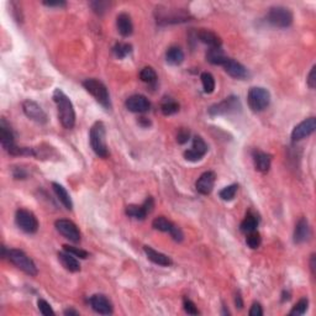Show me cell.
<instances>
[{"mask_svg":"<svg viewBox=\"0 0 316 316\" xmlns=\"http://www.w3.org/2000/svg\"><path fill=\"white\" fill-rule=\"evenodd\" d=\"M54 100L58 110V118L62 126L67 130L73 128L76 125V112L72 102L60 88L54 89Z\"/></svg>","mask_w":316,"mask_h":316,"instance_id":"cell-1","label":"cell"},{"mask_svg":"<svg viewBox=\"0 0 316 316\" xmlns=\"http://www.w3.org/2000/svg\"><path fill=\"white\" fill-rule=\"evenodd\" d=\"M89 140H90V146L93 148L94 154L98 157L106 158L109 156V150L106 144V130L102 121H96L90 128L89 132Z\"/></svg>","mask_w":316,"mask_h":316,"instance_id":"cell-2","label":"cell"},{"mask_svg":"<svg viewBox=\"0 0 316 316\" xmlns=\"http://www.w3.org/2000/svg\"><path fill=\"white\" fill-rule=\"evenodd\" d=\"M6 258L12 263L14 266H16L19 270H22L24 273L28 274L30 276H38V270L36 267L35 262L31 260L28 254L24 251L18 248H10L6 251Z\"/></svg>","mask_w":316,"mask_h":316,"instance_id":"cell-3","label":"cell"},{"mask_svg":"<svg viewBox=\"0 0 316 316\" xmlns=\"http://www.w3.org/2000/svg\"><path fill=\"white\" fill-rule=\"evenodd\" d=\"M83 86L88 93L96 98L99 104H102L105 109H110L112 108V102H110L109 92H108L106 86L102 83V80L96 78H89L83 82Z\"/></svg>","mask_w":316,"mask_h":316,"instance_id":"cell-4","label":"cell"},{"mask_svg":"<svg viewBox=\"0 0 316 316\" xmlns=\"http://www.w3.org/2000/svg\"><path fill=\"white\" fill-rule=\"evenodd\" d=\"M293 12L290 9L282 5L272 6L267 12V21L278 28H286L293 24Z\"/></svg>","mask_w":316,"mask_h":316,"instance_id":"cell-5","label":"cell"},{"mask_svg":"<svg viewBox=\"0 0 316 316\" xmlns=\"http://www.w3.org/2000/svg\"><path fill=\"white\" fill-rule=\"evenodd\" d=\"M247 102L254 112H260L270 104V93L262 86H254L247 94Z\"/></svg>","mask_w":316,"mask_h":316,"instance_id":"cell-6","label":"cell"},{"mask_svg":"<svg viewBox=\"0 0 316 316\" xmlns=\"http://www.w3.org/2000/svg\"><path fill=\"white\" fill-rule=\"evenodd\" d=\"M242 105L240 102L238 96H230L228 98H225L222 102H216V104L212 105L208 110L209 115L212 116H221V115H231V114H237V112H241Z\"/></svg>","mask_w":316,"mask_h":316,"instance_id":"cell-7","label":"cell"},{"mask_svg":"<svg viewBox=\"0 0 316 316\" xmlns=\"http://www.w3.org/2000/svg\"><path fill=\"white\" fill-rule=\"evenodd\" d=\"M15 224L26 234H35L38 230V221L32 212L19 209L15 214Z\"/></svg>","mask_w":316,"mask_h":316,"instance_id":"cell-8","label":"cell"},{"mask_svg":"<svg viewBox=\"0 0 316 316\" xmlns=\"http://www.w3.org/2000/svg\"><path fill=\"white\" fill-rule=\"evenodd\" d=\"M152 228H154V230L162 231V232H168L172 236V238L177 242H182L184 238V235L183 232H182L180 228L164 216H158L154 218V220L152 221Z\"/></svg>","mask_w":316,"mask_h":316,"instance_id":"cell-9","label":"cell"},{"mask_svg":"<svg viewBox=\"0 0 316 316\" xmlns=\"http://www.w3.org/2000/svg\"><path fill=\"white\" fill-rule=\"evenodd\" d=\"M157 12V24H160V25L186 22L192 18L189 12H183V10H160Z\"/></svg>","mask_w":316,"mask_h":316,"instance_id":"cell-10","label":"cell"},{"mask_svg":"<svg viewBox=\"0 0 316 316\" xmlns=\"http://www.w3.org/2000/svg\"><path fill=\"white\" fill-rule=\"evenodd\" d=\"M54 226L60 235L70 241L74 242V244L80 241V231L73 221L67 220V218H60L54 222Z\"/></svg>","mask_w":316,"mask_h":316,"instance_id":"cell-11","label":"cell"},{"mask_svg":"<svg viewBox=\"0 0 316 316\" xmlns=\"http://www.w3.org/2000/svg\"><path fill=\"white\" fill-rule=\"evenodd\" d=\"M154 198L148 196L141 205H128L126 206V215L130 218H136V220H144L147 215L154 210Z\"/></svg>","mask_w":316,"mask_h":316,"instance_id":"cell-12","label":"cell"},{"mask_svg":"<svg viewBox=\"0 0 316 316\" xmlns=\"http://www.w3.org/2000/svg\"><path fill=\"white\" fill-rule=\"evenodd\" d=\"M22 110L24 114H25L28 118H31L32 121H35V122L44 125V124H46L47 121H48L46 112H44V109L40 106L38 102H34V100H25V102H22Z\"/></svg>","mask_w":316,"mask_h":316,"instance_id":"cell-13","label":"cell"},{"mask_svg":"<svg viewBox=\"0 0 316 316\" xmlns=\"http://www.w3.org/2000/svg\"><path fill=\"white\" fill-rule=\"evenodd\" d=\"M208 147L206 142L204 141L200 136H196L193 138V144H192V148L186 150L184 152V158L189 162H198V160H202L205 154H208Z\"/></svg>","mask_w":316,"mask_h":316,"instance_id":"cell-14","label":"cell"},{"mask_svg":"<svg viewBox=\"0 0 316 316\" xmlns=\"http://www.w3.org/2000/svg\"><path fill=\"white\" fill-rule=\"evenodd\" d=\"M315 130H316V118H305L304 121L298 124L296 128H294L293 132H292V141L293 142L302 141V140L306 138L308 136L314 134Z\"/></svg>","mask_w":316,"mask_h":316,"instance_id":"cell-15","label":"cell"},{"mask_svg":"<svg viewBox=\"0 0 316 316\" xmlns=\"http://www.w3.org/2000/svg\"><path fill=\"white\" fill-rule=\"evenodd\" d=\"M125 106L128 112H136V114H142V112H148L151 108V102L144 96L141 94H135L126 99Z\"/></svg>","mask_w":316,"mask_h":316,"instance_id":"cell-16","label":"cell"},{"mask_svg":"<svg viewBox=\"0 0 316 316\" xmlns=\"http://www.w3.org/2000/svg\"><path fill=\"white\" fill-rule=\"evenodd\" d=\"M215 180H216V176L212 170H208L204 172L199 178H198L196 183V188L198 193H200L202 196H209L212 192L215 186Z\"/></svg>","mask_w":316,"mask_h":316,"instance_id":"cell-17","label":"cell"},{"mask_svg":"<svg viewBox=\"0 0 316 316\" xmlns=\"http://www.w3.org/2000/svg\"><path fill=\"white\" fill-rule=\"evenodd\" d=\"M92 309L100 315H112L114 309H112V304L110 300L102 294H96L89 299Z\"/></svg>","mask_w":316,"mask_h":316,"instance_id":"cell-18","label":"cell"},{"mask_svg":"<svg viewBox=\"0 0 316 316\" xmlns=\"http://www.w3.org/2000/svg\"><path fill=\"white\" fill-rule=\"evenodd\" d=\"M222 67L224 70H225V72L228 73V76H231L232 78L244 79L248 77V70H247V68L244 67V64H241V63L232 58H228V60H225Z\"/></svg>","mask_w":316,"mask_h":316,"instance_id":"cell-19","label":"cell"},{"mask_svg":"<svg viewBox=\"0 0 316 316\" xmlns=\"http://www.w3.org/2000/svg\"><path fill=\"white\" fill-rule=\"evenodd\" d=\"M310 236H312V228H310L309 221L305 218H302L298 221L296 228H294V242L296 244H302L309 241Z\"/></svg>","mask_w":316,"mask_h":316,"instance_id":"cell-20","label":"cell"},{"mask_svg":"<svg viewBox=\"0 0 316 316\" xmlns=\"http://www.w3.org/2000/svg\"><path fill=\"white\" fill-rule=\"evenodd\" d=\"M252 158H254V167L258 172L267 173L270 168V163H272V156L266 152L260 151V150H254L252 152Z\"/></svg>","mask_w":316,"mask_h":316,"instance_id":"cell-21","label":"cell"},{"mask_svg":"<svg viewBox=\"0 0 316 316\" xmlns=\"http://www.w3.org/2000/svg\"><path fill=\"white\" fill-rule=\"evenodd\" d=\"M144 251L146 254L147 258H148L151 262H154V264L162 266V267H170L173 264V260H170V257H168L167 254H162V252H158L154 248L150 246H144Z\"/></svg>","mask_w":316,"mask_h":316,"instance_id":"cell-22","label":"cell"},{"mask_svg":"<svg viewBox=\"0 0 316 316\" xmlns=\"http://www.w3.org/2000/svg\"><path fill=\"white\" fill-rule=\"evenodd\" d=\"M0 142H2V148L6 152H9L15 146L14 134L4 118L2 120V125H0Z\"/></svg>","mask_w":316,"mask_h":316,"instance_id":"cell-23","label":"cell"},{"mask_svg":"<svg viewBox=\"0 0 316 316\" xmlns=\"http://www.w3.org/2000/svg\"><path fill=\"white\" fill-rule=\"evenodd\" d=\"M116 26L118 34L121 36H124V38H128V36L132 35L134 24L132 20H131V16L128 12H121V14L118 15Z\"/></svg>","mask_w":316,"mask_h":316,"instance_id":"cell-24","label":"cell"},{"mask_svg":"<svg viewBox=\"0 0 316 316\" xmlns=\"http://www.w3.org/2000/svg\"><path fill=\"white\" fill-rule=\"evenodd\" d=\"M196 38H199L200 42L209 46L210 48H216V47H221V44H222L220 36H218L212 31L206 30V28H200L196 34Z\"/></svg>","mask_w":316,"mask_h":316,"instance_id":"cell-25","label":"cell"},{"mask_svg":"<svg viewBox=\"0 0 316 316\" xmlns=\"http://www.w3.org/2000/svg\"><path fill=\"white\" fill-rule=\"evenodd\" d=\"M58 260H60V262L62 263L63 267H64L67 270H70V272L76 273L80 270V264H79L78 260L73 256V254H68V252H66V251L60 252Z\"/></svg>","mask_w":316,"mask_h":316,"instance_id":"cell-26","label":"cell"},{"mask_svg":"<svg viewBox=\"0 0 316 316\" xmlns=\"http://www.w3.org/2000/svg\"><path fill=\"white\" fill-rule=\"evenodd\" d=\"M52 189H54V194L58 198V200L62 202L63 206L67 210H72L73 209V202L72 199H70V196L68 194V192L66 190V188L63 186H60V183H52Z\"/></svg>","mask_w":316,"mask_h":316,"instance_id":"cell-27","label":"cell"},{"mask_svg":"<svg viewBox=\"0 0 316 316\" xmlns=\"http://www.w3.org/2000/svg\"><path fill=\"white\" fill-rule=\"evenodd\" d=\"M258 224H260V218H258L257 215H254V212H250L248 214L246 215V218H244L241 225H240V230L247 235V234L254 232V231L257 230Z\"/></svg>","mask_w":316,"mask_h":316,"instance_id":"cell-28","label":"cell"},{"mask_svg":"<svg viewBox=\"0 0 316 316\" xmlns=\"http://www.w3.org/2000/svg\"><path fill=\"white\" fill-rule=\"evenodd\" d=\"M166 60L172 66H179L184 60V52L182 51L180 47L172 46L166 52Z\"/></svg>","mask_w":316,"mask_h":316,"instance_id":"cell-29","label":"cell"},{"mask_svg":"<svg viewBox=\"0 0 316 316\" xmlns=\"http://www.w3.org/2000/svg\"><path fill=\"white\" fill-rule=\"evenodd\" d=\"M228 57L225 56V52L222 51L221 47L216 48H209L206 52V60L214 66H222Z\"/></svg>","mask_w":316,"mask_h":316,"instance_id":"cell-30","label":"cell"},{"mask_svg":"<svg viewBox=\"0 0 316 316\" xmlns=\"http://www.w3.org/2000/svg\"><path fill=\"white\" fill-rule=\"evenodd\" d=\"M160 112L166 116H170V115H173L179 112V104L176 100L166 98L160 104Z\"/></svg>","mask_w":316,"mask_h":316,"instance_id":"cell-31","label":"cell"},{"mask_svg":"<svg viewBox=\"0 0 316 316\" xmlns=\"http://www.w3.org/2000/svg\"><path fill=\"white\" fill-rule=\"evenodd\" d=\"M202 83V89H204V93L212 94L215 90V78L212 73L204 72L200 76Z\"/></svg>","mask_w":316,"mask_h":316,"instance_id":"cell-32","label":"cell"},{"mask_svg":"<svg viewBox=\"0 0 316 316\" xmlns=\"http://www.w3.org/2000/svg\"><path fill=\"white\" fill-rule=\"evenodd\" d=\"M112 52H114L115 56L118 57V60H122L125 57H128V54L132 52V46L130 44H122V42H118V44H115L112 47Z\"/></svg>","mask_w":316,"mask_h":316,"instance_id":"cell-33","label":"cell"},{"mask_svg":"<svg viewBox=\"0 0 316 316\" xmlns=\"http://www.w3.org/2000/svg\"><path fill=\"white\" fill-rule=\"evenodd\" d=\"M140 78H141V80L144 82V83H156L157 73L152 67H144L142 68L141 72H140Z\"/></svg>","mask_w":316,"mask_h":316,"instance_id":"cell-34","label":"cell"},{"mask_svg":"<svg viewBox=\"0 0 316 316\" xmlns=\"http://www.w3.org/2000/svg\"><path fill=\"white\" fill-rule=\"evenodd\" d=\"M237 190H238V184H231V186H225L224 189H221L218 196L221 198L225 202H231L236 196Z\"/></svg>","mask_w":316,"mask_h":316,"instance_id":"cell-35","label":"cell"},{"mask_svg":"<svg viewBox=\"0 0 316 316\" xmlns=\"http://www.w3.org/2000/svg\"><path fill=\"white\" fill-rule=\"evenodd\" d=\"M308 308H309V300L308 298H302L299 302H296V305L293 306V309L290 310L289 314L293 315V316H299V315H304L306 312Z\"/></svg>","mask_w":316,"mask_h":316,"instance_id":"cell-36","label":"cell"},{"mask_svg":"<svg viewBox=\"0 0 316 316\" xmlns=\"http://www.w3.org/2000/svg\"><path fill=\"white\" fill-rule=\"evenodd\" d=\"M246 244L250 248H252V250L258 248V247L260 246V244H262V237H260V234L258 232L257 230L254 231V232L247 234Z\"/></svg>","mask_w":316,"mask_h":316,"instance_id":"cell-37","label":"cell"},{"mask_svg":"<svg viewBox=\"0 0 316 316\" xmlns=\"http://www.w3.org/2000/svg\"><path fill=\"white\" fill-rule=\"evenodd\" d=\"M63 250H64L66 252H68V254H73V256H74V257L82 258V260H86V258L89 257L88 252L84 251V250H82V248H78V247H73V246H68V244H63Z\"/></svg>","mask_w":316,"mask_h":316,"instance_id":"cell-38","label":"cell"},{"mask_svg":"<svg viewBox=\"0 0 316 316\" xmlns=\"http://www.w3.org/2000/svg\"><path fill=\"white\" fill-rule=\"evenodd\" d=\"M108 6H109V2H92L90 8L93 9V12L98 15H104L106 12Z\"/></svg>","mask_w":316,"mask_h":316,"instance_id":"cell-39","label":"cell"},{"mask_svg":"<svg viewBox=\"0 0 316 316\" xmlns=\"http://www.w3.org/2000/svg\"><path fill=\"white\" fill-rule=\"evenodd\" d=\"M183 308H184V312L189 315H199V310H198L196 305L192 302L190 299L188 298H184L183 300Z\"/></svg>","mask_w":316,"mask_h":316,"instance_id":"cell-40","label":"cell"},{"mask_svg":"<svg viewBox=\"0 0 316 316\" xmlns=\"http://www.w3.org/2000/svg\"><path fill=\"white\" fill-rule=\"evenodd\" d=\"M38 306L40 312H41L42 315H46V316L54 315V309H52L51 305H50L48 302H47L44 299H38Z\"/></svg>","mask_w":316,"mask_h":316,"instance_id":"cell-41","label":"cell"},{"mask_svg":"<svg viewBox=\"0 0 316 316\" xmlns=\"http://www.w3.org/2000/svg\"><path fill=\"white\" fill-rule=\"evenodd\" d=\"M189 138H190V132H189V130H186V128H180V130L178 131L177 142L180 144H184L189 141Z\"/></svg>","mask_w":316,"mask_h":316,"instance_id":"cell-42","label":"cell"},{"mask_svg":"<svg viewBox=\"0 0 316 316\" xmlns=\"http://www.w3.org/2000/svg\"><path fill=\"white\" fill-rule=\"evenodd\" d=\"M306 83L310 89H315L316 86V66H312V70H310L309 76H308Z\"/></svg>","mask_w":316,"mask_h":316,"instance_id":"cell-43","label":"cell"},{"mask_svg":"<svg viewBox=\"0 0 316 316\" xmlns=\"http://www.w3.org/2000/svg\"><path fill=\"white\" fill-rule=\"evenodd\" d=\"M250 316H262L263 315V310L262 306H260V302H254L248 312Z\"/></svg>","mask_w":316,"mask_h":316,"instance_id":"cell-44","label":"cell"},{"mask_svg":"<svg viewBox=\"0 0 316 316\" xmlns=\"http://www.w3.org/2000/svg\"><path fill=\"white\" fill-rule=\"evenodd\" d=\"M12 174H14V178H16V179H25L26 177H28V172H26L24 168H15Z\"/></svg>","mask_w":316,"mask_h":316,"instance_id":"cell-45","label":"cell"},{"mask_svg":"<svg viewBox=\"0 0 316 316\" xmlns=\"http://www.w3.org/2000/svg\"><path fill=\"white\" fill-rule=\"evenodd\" d=\"M44 5L50 8H66L67 2H62V0H60V2H44Z\"/></svg>","mask_w":316,"mask_h":316,"instance_id":"cell-46","label":"cell"},{"mask_svg":"<svg viewBox=\"0 0 316 316\" xmlns=\"http://www.w3.org/2000/svg\"><path fill=\"white\" fill-rule=\"evenodd\" d=\"M235 304L236 308H238V309H242V308H244V302H242V296H240V294H236Z\"/></svg>","mask_w":316,"mask_h":316,"instance_id":"cell-47","label":"cell"},{"mask_svg":"<svg viewBox=\"0 0 316 316\" xmlns=\"http://www.w3.org/2000/svg\"><path fill=\"white\" fill-rule=\"evenodd\" d=\"M315 254H312V258H310V270H312V274L315 276Z\"/></svg>","mask_w":316,"mask_h":316,"instance_id":"cell-48","label":"cell"},{"mask_svg":"<svg viewBox=\"0 0 316 316\" xmlns=\"http://www.w3.org/2000/svg\"><path fill=\"white\" fill-rule=\"evenodd\" d=\"M63 314L67 315V316H78L79 312L74 309H66L64 312H63Z\"/></svg>","mask_w":316,"mask_h":316,"instance_id":"cell-49","label":"cell"},{"mask_svg":"<svg viewBox=\"0 0 316 316\" xmlns=\"http://www.w3.org/2000/svg\"><path fill=\"white\" fill-rule=\"evenodd\" d=\"M288 300H290V293L289 292H283V294H282V302H288Z\"/></svg>","mask_w":316,"mask_h":316,"instance_id":"cell-50","label":"cell"},{"mask_svg":"<svg viewBox=\"0 0 316 316\" xmlns=\"http://www.w3.org/2000/svg\"><path fill=\"white\" fill-rule=\"evenodd\" d=\"M140 125H142V126H150V125H151V121L147 120L146 118H140Z\"/></svg>","mask_w":316,"mask_h":316,"instance_id":"cell-51","label":"cell"}]
</instances>
